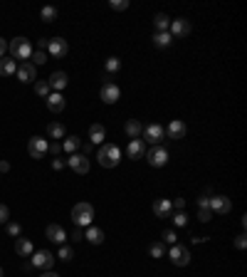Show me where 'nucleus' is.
Listing matches in <instances>:
<instances>
[{"instance_id": "obj_37", "label": "nucleus", "mask_w": 247, "mask_h": 277, "mask_svg": "<svg viewBox=\"0 0 247 277\" xmlns=\"http://www.w3.org/2000/svg\"><path fill=\"white\" fill-rule=\"evenodd\" d=\"M210 218H213V210H210V208H200V210H198V220H200V223H208Z\"/></svg>"}, {"instance_id": "obj_31", "label": "nucleus", "mask_w": 247, "mask_h": 277, "mask_svg": "<svg viewBox=\"0 0 247 277\" xmlns=\"http://www.w3.org/2000/svg\"><path fill=\"white\" fill-rule=\"evenodd\" d=\"M148 255H151L153 260L163 258V255H166V248H163V243H151V245H148Z\"/></svg>"}, {"instance_id": "obj_43", "label": "nucleus", "mask_w": 247, "mask_h": 277, "mask_svg": "<svg viewBox=\"0 0 247 277\" xmlns=\"http://www.w3.org/2000/svg\"><path fill=\"white\" fill-rule=\"evenodd\" d=\"M245 245H247V240H245V233H243V235L235 238V248H238V250H245Z\"/></svg>"}, {"instance_id": "obj_40", "label": "nucleus", "mask_w": 247, "mask_h": 277, "mask_svg": "<svg viewBox=\"0 0 247 277\" xmlns=\"http://www.w3.org/2000/svg\"><path fill=\"white\" fill-rule=\"evenodd\" d=\"M22 233V228H20V223H7V235H12V238H17Z\"/></svg>"}, {"instance_id": "obj_20", "label": "nucleus", "mask_w": 247, "mask_h": 277, "mask_svg": "<svg viewBox=\"0 0 247 277\" xmlns=\"http://www.w3.org/2000/svg\"><path fill=\"white\" fill-rule=\"evenodd\" d=\"M104 138H107V129H104V124H92L89 127V141H92V146L94 143H104Z\"/></svg>"}, {"instance_id": "obj_35", "label": "nucleus", "mask_w": 247, "mask_h": 277, "mask_svg": "<svg viewBox=\"0 0 247 277\" xmlns=\"http://www.w3.org/2000/svg\"><path fill=\"white\" fill-rule=\"evenodd\" d=\"M30 60H35V62H32L35 67H40V65H45V62H47V52L37 50V52H32V57H30Z\"/></svg>"}, {"instance_id": "obj_11", "label": "nucleus", "mask_w": 247, "mask_h": 277, "mask_svg": "<svg viewBox=\"0 0 247 277\" xmlns=\"http://www.w3.org/2000/svg\"><path fill=\"white\" fill-rule=\"evenodd\" d=\"M168 35H171V37H188V35H190V22H188L185 17H176V20H171Z\"/></svg>"}, {"instance_id": "obj_41", "label": "nucleus", "mask_w": 247, "mask_h": 277, "mask_svg": "<svg viewBox=\"0 0 247 277\" xmlns=\"http://www.w3.org/2000/svg\"><path fill=\"white\" fill-rule=\"evenodd\" d=\"M7 220H10V208L0 203V223H7Z\"/></svg>"}, {"instance_id": "obj_1", "label": "nucleus", "mask_w": 247, "mask_h": 277, "mask_svg": "<svg viewBox=\"0 0 247 277\" xmlns=\"http://www.w3.org/2000/svg\"><path fill=\"white\" fill-rule=\"evenodd\" d=\"M7 50H10V57L17 62V60H22V62H27L30 57H32V42L27 40V37H15L10 45H7Z\"/></svg>"}, {"instance_id": "obj_28", "label": "nucleus", "mask_w": 247, "mask_h": 277, "mask_svg": "<svg viewBox=\"0 0 247 277\" xmlns=\"http://www.w3.org/2000/svg\"><path fill=\"white\" fill-rule=\"evenodd\" d=\"M171 42H173V37H171L168 32H153V45H156V47L163 50V47H168Z\"/></svg>"}, {"instance_id": "obj_29", "label": "nucleus", "mask_w": 247, "mask_h": 277, "mask_svg": "<svg viewBox=\"0 0 247 277\" xmlns=\"http://www.w3.org/2000/svg\"><path fill=\"white\" fill-rule=\"evenodd\" d=\"M64 134H67V132H64V127H62L60 122H52V124L47 127V137L55 138V141H57V138H64Z\"/></svg>"}, {"instance_id": "obj_30", "label": "nucleus", "mask_w": 247, "mask_h": 277, "mask_svg": "<svg viewBox=\"0 0 247 277\" xmlns=\"http://www.w3.org/2000/svg\"><path fill=\"white\" fill-rule=\"evenodd\" d=\"M40 17H42L45 22H55V20H57V7H55V5H45L42 12H40Z\"/></svg>"}, {"instance_id": "obj_45", "label": "nucleus", "mask_w": 247, "mask_h": 277, "mask_svg": "<svg viewBox=\"0 0 247 277\" xmlns=\"http://www.w3.org/2000/svg\"><path fill=\"white\" fill-rule=\"evenodd\" d=\"M64 166H67V161H64V158H52V168H55V171H62Z\"/></svg>"}, {"instance_id": "obj_3", "label": "nucleus", "mask_w": 247, "mask_h": 277, "mask_svg": "<svg viewBox=\"0 0 247 277\" xmlns=\"http://www.w3.org/2000/svg\"><path fill=\"white\" fill-rule=\"evenodd\" d=\"M72 220H74V225H77V228L92 225V220H94V206H92V203H87V201L77 203V206L72 208Z\"/></svg>"}, {"instance_id": "obj_33", "label": "nucleus", "mask_w": 247, "mask_h": 277, "mask_svg": "<svg viewBox=\"0 0 247 277\" xmlns=\"http://www.w3.org/2000/svg\"><path fill=\"white\" fill-rule=\"evenodd\" d=\"M104 69H107V77H109L112 72H119V69H122V60H119V57H109Z\"/></svg>"}, {"instance_id": "obj_22", "label": "nucleus", "mask_w": 247, "mask_h": 277, "mask_svg": "<svg viewBox=\"0 0 247 277\" xmlns=\"http://www.w3.org/2000/svg\"><path fill=\"white\" fill-rule=\"evenodd\" d=\"M153 213H156L158 218H171V213H173V206H171V201H168V198H161V201H156V203H153Z\"/></svg>"}, {"instance_id": "obj_53", "label": "nucleus", "mask_w": 247, "mask_h": 277, "mask_svg": "<svg viewBox=\"0 0 247 277\" xmlns=\"http://www.w3.org/2000/svg\"><path fill=\"white\" fill-rule=\"evenodd\" d=\"M0 277H2V268H0Z\"/></svg>"}, {"instance_id": "obj_27", "label": "nucleus", "mask_w": 247, "mask_h": 277, "mask_svg": "<svg viewBox=\"0 0 247 277\" xmlns=\"http://www.w3.org/2000/svg\"><path fill=\"white\" fill-rule=\"evenodd\" d=\"M79 137H67L62 141V151L67 153V156H72V153H77V148H79Z\"/></svg>"}, {"instance_id": "obj_39", "label": "nucleus", "mask_w": 247, "mask_h": 277, "mask_svg": "<svg viewBox=\"0 0 247 277\" xmlns=\"http://www.w3.org/2000/svg\"><path fill=\"white\" fill-rule=\"evenodd\" d=\"M109 7L122 12V10H126V7H128V0H112V2H109Z\"/></svg>"}, {"instance_id": "obj_36", "label": "nucleus", "mask_w": 247, "mask_h": 277, "mask_svg": "<svg viewBox=\"0 0 247 277\" xmlns=\"http://www.w3.org/2000/svg\"><path fill=\"white\" fill-rule=\"evenodd\" d=\"M173 223H176L178 228H185V225H188V215H185L183 210H178V213L173 215Z\"/></svg>"}, {"instance_id": "obj_21", "label": "nucleus", "mask_w": 247, "mask_h": 277, "mask_svg": "<svg viewBox=\"0 0 247 277\" xmlns=\"http://www.w3.org/2000/svg\"><path fill=\"white\" fill-rule=\"evenodd\" d=\"M15 253H17L20 258H30V255L35 253V248H32V243H30L27 238H17V240H15Z\"/></svg>"}, {"instance_id": "obj_26", "label": "nucleus", "mask_w": 247, "mask_h": 277, "mask_svg": "<svg viewBox=\"0 0 247 277\" xmlns=\"http://www.w3.org/2000/svg\"><path fill=\"white\" fill-rule=\"evenodd\" d=\"M153 27H156V32H168V27H171V17H168L166 12H158V15L153 17Z\"/></svg>"}, {"instance_id": "obj_13", "label": "nucleus", "mask_w": 247, "mask_h": 277, "mask_svg": "<svg viewBox=\"0 0 247 277\" xmlns=\"http://www.w3.org/2000/svg\"><path fill=\"white\" fill-rule=\"evenodd\" d=\"M17 79L22 82V84H30V82H35L37 79V67L32 65V62H22V65H17Z\"/></svg>"}, {"instance_id": "obj_38", "label": "nucleus", "mask_w": 247, "mask_h": 277, "mask_svg": "<svg viewBox=\"0 0 247 277\" xmlns=\"http://www.w3.org/2000/svg\"><path fill=\"white\" fill-rule=\"evenodd\" d=\"M176 240H178L176 230H163V243H168V245H176Z\"/></svg>"}, {"instance_id": "obj_14", "label": "nucleus", "mask_w": 247, "mask_h": 277, "mask_svg": "<svg viewBox=\"0 0 247 277\" xmlns=\"http://www.w3.org/2000/svg\"><path fill=\"white\" fill-rule=\"evenodd\" d=\"M210 210L218 215H228L233 210V201L228 196H215V198H210Z\"/></svg>"}, {"instance_id": "obj_51", "label": "nucleus", "mask_w": 247, "mask_h": 277, "mask_svg": "<svg viewBox=\"0 0 247 277\" xmlns=\"http://www.w3.org/2000/svg\"><path fill=\"white\" fill-rule=\"evenodd\" d=\"M92 148H94L92 143H87V146H84V156H87V158H89V153H92Z\"/></svg>"}, {"instance_id": "obj_12", "label": "nucleus", "mask_w": 247, "mask_h": 277, "mask_svg": "<svg viewBox=\"0 0 247 277\" xmlns=\"http://www.w3.org/2000/svg\"><path fill=\"white\" fill-rule=\"evenodd\" d=\"M67 52H69L67 40H62V37H50V42H47V55H52V57H67Z\"/></svg>"}, {"instance_id": "obj_44", "label": "nucleus", "mask_w": 247, "mask_h": 277, "mask_svg": "<svg viewBox=\"0 0 247 277\" xmlns=\"http://www.w3.org/2000/svg\"><path fill=\"white\" fill-rule=\"evenodd\" d=\"M72 240H74V243L84 240V233H82V228H77V225H74V233H72Z\"/></svg>"}, {"instance_id": "obj_50", "label": "nucleus", "mask_w": 247, "mask_h": 277, "mask_svg": "<svg viewBox=\"0 0 247 277\" xmlns=\"http://www.w3.org/2000/svg\"><path fill=\"white\" fill-rule=\"evenodd\" d=\"M10 171V163L7 161H0V173H7Z\"/></svg>"}, {"instance_id": "obj_42", "label": "nucleus", "mask_w": 247, "mask_h": 277, "mask_svg": "<svg viewBox=\"0 0 247 277\" xmlns=\"http://www.w3.org/2000/svg\"><path fill=\"white\" fill-rule=\"evenodd\" d=\"M47 153H52V156L57 158V156L62 153V143H57V141H55V143H50V146H47Z\"/></svg>"}, {"instance_id": "obj_17", "label": "nucleus", "mask_w": 247, "mask_h": 277, "mask_svg": "<svg viewBox=\"0 0 247 277\" xmlns=\"http://www.w3.org/2000/svg\"><path fill=\"white\" fill-rule=\"evenodd\" d=\"M126 156L128 158H141V156H146V143H143V138H131L128 141V146H126Z\"/></svg>"}, {"instance_id": "obj_34", "label": "nucleus", "mask_w": 247, "mask_h": 277, "mask_svg": "<svg viewBox=\"0 0 247 277\" xmlns=\"http://www.w3.org/2000/svg\"><path fill=\"white\" fill-rule=\"evenodd\" d=\"M35 92H37L42 99H47L52 89H50V84H47V82H35Z\"/></svg>"}, {"instance_id": "obj_46", "label": "nucleus", "mask_w": 247, "mask_h": 277, "mask_svg": "<svg viewBox=\"0 0 247 277\" xmlns=\"http://www.w3.org/2000/svg\"><path fill=\"white\" fill-rule=\"evenodd\" d=\"M198 206H200V208H210V196H208V193H205V196H200V198H198Z\"/></svg>"}, {"instance_id": "obj_6", "label": "nucleus", "mask_w": 247, "mask_h": 277, "mask_svg": "<svg viewBox=\"0 0 247 277\" xmlns=\"http://www.w3.org/2000/svg\"><path fill=\"white\" fill-rule=\"evenodd\" d=\"M30 263H32V268L47 273V270H52V265H55V255H52L50 250H37V253L30 255Z\"/></svg>"}, {"instance_id": "obj_7", "label": "nucleus", "mask_w": 247, "mask_h": 277, "mask_svg": "<svg viewBox=\"0 0 247 277\" xmlns=\"http://www.w3.org/2000/svg\"><path fill=\"white\" fill-rule=\"evenodd\" d=\"M47 138H42V137H32L30 141H27V153L37 161V158H45V153H47Z\"/></svg>"}, {"instance_id": "obj_4", "label": "nucleus", "mask_w": 247, "mask_h": 277, "mask_svg": "<svg viewBox=\"0 0 247 277\" xmlns=\"http://www.w3.org/2000/svg\"><path fill=\"white\" fill-rule=\"evenodd\" d=\"M141 134H143V143H151V146H161V141L166 138V132L161 124H146Z\"/></svg>"}, {"instance_id": "obj_18", "label": "nucleus", "mask_w": 247, "mask_h": 277, "mask_svg": "<svg viewBox=\"0 0 247 277\" xmlns=\"http://www.w3.org/2000/svg\"><path fill=\"white\" fill-rule=\"evenodd\" d=\"M47 84H50V89H55V92L64 89V87L69 84V79H67V72H52V74H50V79H47Z\"/></svg>"}, {"instance_id": "obj_23", "label": "nucleus", "mask_w": 247, "mask_h": 277, "mask_svg": "<svg viewBox=\"0 0 247 277\" xmlns=\"http://www.w3.org/2000/svg\"><path fill=\"white\" fill-rule=\"evenodd\" d=\"M124 132H126V137L128 138H138L141 137V132H143V124H141L138 119H128V122L124 124Z\"/></svg>"}, {"instance_id": "obj_2", "label": "nucleus", "mask_w": 247, "mask_h": 277, "mask_svg": "<svg viewBox=\"0 0 247 277\" xmlns=\"http://www.w3.org/2000/svg\"><path fill=\"white\" fill-rule=\"evenodd\" d=\"M97 158H99V163H102L104 168H114V166H119V161H122V151H119V146H114V143H102L99 151H97Z\"/></svg>"}, {"instance_id": "obj_15", "label": "nucleus", "mask_w": 247, "mask_h": 277, "mask_svg": "<svg viewBox=\"0 0 247 277\" xmlns=\"http://www.w3.org/2000/svg\"><path fill=\"white\" fill-rule=\"evenodd\" d=\"M45 235H47V240H52L57 245H64V240H67V230L62 228L60 223H50L47 230H45Z\"/></svg>"}, {"instance_id": "obj_5", "label": "nucleus", "mask_w": 247, "mask_h": 277, "mask_svg": "<svg viewBox=\"0 0 247 277\" xmlns=\"http://www.w3.org/2000/svg\"><path fill=\"white\" fill-rule=\"evenodd\" d=\"M168 258H171V263H173L176 268H185V265H190V260H193V255H190V250H188L185 245H171Z\"/></svg>"}, {"instance_id": "obj_24", "label": "nucleus", "mask_w": 247, "mask_h": 277, "mask_svg": "<svg viewBox=\"0 0 247 277\" xmlns=\"http://www.w3.org/2000/svg\"><path fill=\"white\" fill-rule=\"evenodd\" d=\"M84 240H89L92 245H102V243H104V230H102V228L89 225V228H87V233H84Z\"/></svg>"}, {"instance_id": "obj_19", "label": "nucleus", "mask_w": 247, "mask_h": 277, "mask_svg": "<svg viewBox=\"0 0 247 277\" xmlns=\"http://www.w3.org/2000/svg\"><path fill=\"white\" fill-rule=\"evenodd\" d=\"M47 109H50L52 114H60L62 109H64V97H62L60 92H50V97H47Z\"/></svg>"}, {"instance_id": "obj_25", "label": "nucleus", "mask_w": 247, "mask_h": 277, "mask_svg": "<svg viewBox=\"0 0 247 277\" xmlns=\"http://www.w3.org/2000/svg\"><path fill=\"white\" fill-rule=\"evenodd\" d=\"M17 72V62L12 57H2L0 60V77H12Z\"/></svg>"}, {"instance_id": "obj_32", "label": "nucleus", "mask_w": 247, "mask_h": 277, "mask_svg": "<svg viewBox=\"0 0 247 277\" xmlns=\"http://www.w3.org/2000/svg\"><path fill=\"white\" fill-rule=\"evenodd\" d=\"M57 258H60L62 263H69V260L74 258V248H72V245H62L60 253H57Z\"/></svg>"}, {"instance_id": "obj_47", "label": "nucleus", "mask_w": 247, "mask_h": 277, "mask_svg": "<svg viewBox=\"0 0 247 277\" xmlns=\"http://www.w3.org/2000/svg\"><path fill=\"white\" fill-rule=\"evenodd\" d=\"M171 206L178 208V210H183V208H185V198H173V201H171Z\"/></svg>"}, {"instance_id": "obj_16", "label": "nucleus", "mask_w": 247, "mask_h": 277, "mask_svg": "<svg viewBox=\"0 0 247 277\" xmlns=\"http://www.w3.org/2000/svg\"><path fill=\"white\" fill-rule=\"evenodd\" d=\"M166 137L168 138H173V141H178V138H183L185 137V132H188V127H185V122H181V119H173L166 129Z\"/></svg>"}, {"instance_id": "obj_8", "label": "nucleus", "mask_w": 247, "mask_h": 277, "mask_svg": "<svg viewBox=\"0 0 247 277\" xmlns=\"http://www.w3.org/2000/svg\"><path fill=\"white\" fill-rule=\"evenodd\" d=\"M146 158H148V163L153 168H163L168 163V151L163 146H153L151 151H146Z\"/></svg>"}, {"instance_id": "obj_52", "label": "nucleus", "mask_w": 247, "mask_h": 277, "mask_svg": "<svg viewBox=\"0 0 247 277\" xmlns=\"http://www.w3.org/2000/svg\"><path fill=\"white\" fill-rule=\"evenodd\" d=\"M42 277H60V275H57V273H50V270H47V273H45Z\"/></svg>"}, {"instance_id": "obj_10", "label": "nucleus", "mask_w": 247, "mask_h": 277, "mask_svg": "<svg viewBox=\"0 0 247 277\" xmlns=\"http://www.w3.org/2000/svg\"><path fill=\"white\" fill-rule=\"evenodd\" d=\"M99 97H102V102H104V104H117V102H119V97H122V89H119L114 82H104V84H102Z\"/></svg>"}, {"instance_id": "obj_49", "label": "nucleus", "mask_w": 247, "mask_h": 277, "mask_svg": "<svg viewBox=\"0 0 247 277\" xmlns=\"http://www.w3.org/2000/svg\"><path fill=\"white\" fill-rule=\"evenodd\" d=\"M5 52H7V40H2V37H0V60L5 57Z\"/></svg>"}, {"instance_id": "obj_9", "label": "nucleus", "mask_w": 247, "mask_h": 277, "mask_svg": "<svg viewBox=\"0 0 247 277\" xmlns=\"http://www.w3.org/2000/svg\"><path fill=\"white\" fill-rule=\"evenodd\" d=\"M64 161H67V166H69L74 173H82V176L89 173V158H87L84 153H72V156H67Z\"/></svg>"}, {"instance_id": "obj_48", "label": "nucleus", "mask_w": 247, "mask_h": 277, "mask_svg": "<svg viewBox=\"0 0 247 277\" xmlns=\"http://www.w3.org/2000/svg\"><path fill=\"white\" fill-rule=\"evenodd\" d=\"M47 42H50V37H42V40H37V50L47 52Z\"/></svg>"}]
</instances>
